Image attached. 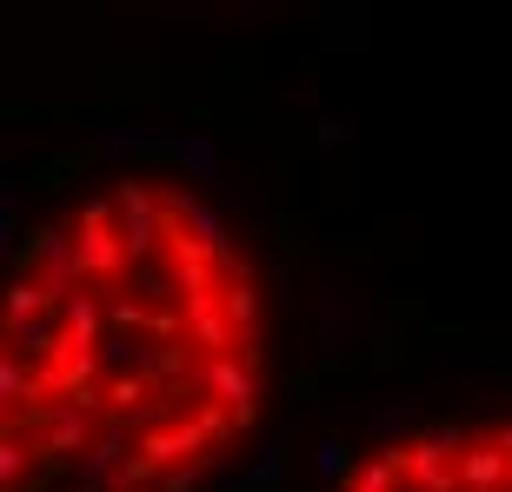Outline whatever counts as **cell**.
Instances as JSON below:
<instances>
[{
    "label": "cell",
    "instance_id": "obj_1",
    "mask_svg": "<svg viewBox=\"0 0 512 492\" xmlns=\"http://www.w3.org/2000/svg\"><path fill=\"white\" fill-rule=\"evenodd\" d=\"M260 393V280L180 180H94L14 246L0 492H193Z\"/></svg>",
    "mask_w": 512,
    "mask_h": 492
},
{
    "label": "cell",
    "instance_id": "obj_2",
    "mask_svg": "<svg viewBox=\"0 0 512 492\" xmlns=\"http://www.w3.org/2000/svg\"><path fill=\"white\" fill-rule=\"evenodd\" d=\"M340 492H512V419L406 433L366 453Z\"/></svg>",
    "mask_w": 512,
    "mask_h": 492
}]
</instances>
